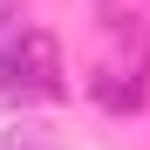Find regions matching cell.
<instances>
[{"label": "cell", "mask_w": 150, "mask_h": 150, "mask_svg": "<svg viewBox=\"0 0 150 150\" xmlns=\"http://www.w3.org/2000/svg\"><path fill=\"white\" fill-rule=\"evenodd\" d=\"M0 150H55L48 137H14V143H0Z\"/></svg>", "instance_id": "1"}, {"label": "cell", "mask_w": 150, "mask_h": 150, "mask_svg": "<svg viewBox=\"0 0 150 150\" xmlns=\"http://www.w3.org/2000/svg\"><path fill=\"white\" fill-rule=\"evenodd\" d=\"M96 7H103V14H116V0H96Z\"/></svg>", "instance_id": "2"}]
</instances>
